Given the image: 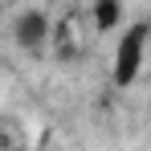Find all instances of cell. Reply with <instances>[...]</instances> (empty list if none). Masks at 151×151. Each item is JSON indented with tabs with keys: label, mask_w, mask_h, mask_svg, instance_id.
<instances>
[{
	"label": "cell",
	"mask_w": 151,
	"mask_h": 151,
	"mask_svg": "<svg viewBox=\"0 0 151 151\" xmlns=\"http://www.w3.org/2000/svg\"><path fill=\"white\" fill-rule=\"evenodd\" d=\"M147 21H135L119 37V49H114V86L127 90L135 78H139V65H143V49H147Z\"/></svg>",
	"instance_id": "obj_1"
},
{
	"label": "cell",
	"mask_w": 151,
	"mask_h": 151,
	"mask_svg": "<svg viewBox=\"0 0 151 151\" xmlns=\"http://www.w3.org/2000/svg\"><path fill=\"white\" fill-rule=\"evenodd\" d=\"M45 37H49V21H45V12H21L17 17V45L21 49H41L45 45Z\"/></svg>",
	"instance_id": "obj_2"
},
{
	"label": "cell",
	"mask_w": 151,
	"mask_h": 151,
	"mask_svg": "<svg viewBox=\"0 0 151 151\" xmlns=\"http://www.w3.org/2000/svg\"><path fill=\"white\" fill-rule=\"evenodd\" d=\"M123 17V0H94V25L98 29H114Z\"/></svg>",
	"instance_id": "obj_3"
},
{
	"label": "cell",
	"mask_w": 151,
	"mask_h": 151,
	"mask_svg": "<svg viewBox=\"0 0 151 151\" xmlns=\"http://www.w3.org/2000/svg\"><path fill=\"white\" fill-rule=\"evenodd\" d=\"M147 37H151V12H147Z\"/></svg>",
	"instance_id": "obj_4"
}]
</instances>
